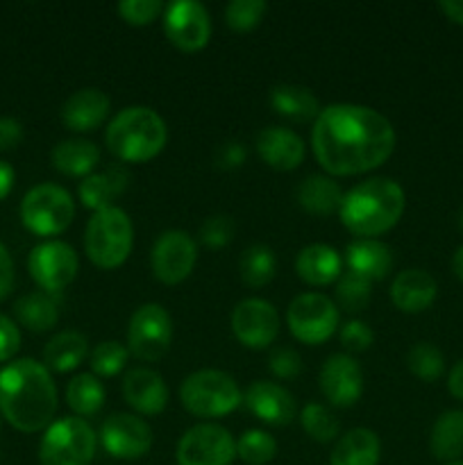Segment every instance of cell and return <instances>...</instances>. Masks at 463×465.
<instances>
[{"label":"cell","instance_id":"6da1fadb","mask_svg":"<svg viewBox=\"0 0 463 465\" xmlns=\"http://www.w3.org/2000/svg\"><path fill=\"white\" fill-rule=\"evenodd\" d=\"M311 145L322 171L336 177L361 175L389 162L395 130L384 114L366 104L336 103L313 121Z\"/></svg>","mask_w":463,"mask_h":465},{"label":"cell","instance_id":"7a4b0ae2","mask_svg":"<svg viewBox=\"0 0 463 465\" xmlns=\"http://www.w3.org/2000/svg\"><path fill=\"white\" fill-rule=\"evenodd\" d=\"M57 389L50 371L34 359H16L0 371V413L14 430L36 434L53 425Z\"/></svg>","mask_w":463,"mask_h":465},{"label":"cell","instance_id":"3957f363","mask_svg":"<svg viewBox=\"0 0 463 465\" xmlns=\"http://www.w3.org/2000/svg\"><path fill=\"white\" fill-rule=\"evenodd\" d=\"M407 195L390 177H370L343 195L340 223L359 239H372L393 230L404 213Z\"/></svg>","mask_w":463,"mask_h":465},{"label":"cell","instance_id":"277c9868","mask_svg":"<svg viewBox=\"0 0 463 465\" xmlns=\"http://www.w3.org/2000/svg\"><path fill=\"white\" fill-rule=\"evenodd\" d=\"M168 141L166 121L154 109L132 104L109 121L104 143L125 163H143L157 157Z\"/></svg>","mask_w":463,"mask_h":465},{"label":"cell","instance_id":"5b68a950","mask_svg":"<svg viewBox=\"0 0 463 465\" xmlns=\"http://www.w3.org/2000/svg\"><path fill=\"white\" fill-rule=\"evenodd\" d=\"M134 245V227L121 207H107L89 218L84 230V250L91 263L113 271L127 262Z\"/></svg>","mask_w":463,"mask_h":465},{"label":"cell","instance_id":"8992f818","mask_svg":"<svg viewBox=\"0 0 463 465\" xmlns=\"http://www.w3.org/2000/svg\"><path fill=\"white\" fill-rule=\"evenodd\" d=\"M180 400L189 413L198 418H222L241 407L243 393L234 377L222 371L191 372L180 389Z\"/></svg>","mask_w":463,"mask_h":465},{"label":"cell","instance_id":"52a82bcc","mask_svg":"<svg viewBox=\"0 0 463 465\" xmlns=\"http://www.w3.org/2000/svg\"><path fill=\"white\" fill-rule=\"evenodd\" d=\"M98 434L84 418H59L45 430L39 445L41 465H91Z\"/></svg>","mask_w":463,"mask_h":465},{"label":"cell","instance_id":"ba28073f","mask_svg":"<svg viewBox=\"0 0 463 465\" xmlns=\"http://www.w3.org/2000/svg\"><path fill=\"white\" fill-rule=\"evenodd\" d=\"M75 216V203L64 186L36 184L21 200V221L34 236H57L66 230Z\"/></svg>","mask_w":463,"mask_h":465},{"label":"cell","instance_id":"9c48e42d","mask_svg":"<svg viewBox=\"0 0 463 465\" xmlns=\"http://www.w3.org/2000/svg\"><path fill=\"white\" fill-rule=\"evenodd\" d=\"M172 343V318L162 304H141L127 325V350L139 361H159Z\"/></svg>","mask_w":463,"mask_h":465},{"label":"cell","instance_id":"30bf717a","mask_svg":"<svg viewBox=\"0 0 463 465\" xmlns=\"http://www.w3.org/2000/svg\"><path fill=\"white\" fill-rule=\"evenodd\" d=\"M286 322L300 343L320 345L339 330V307L322 293H302L291 302Z\"/></svg>","mask_w":463,"mask_h":465},{"label":"cell","instance_id":"8fae6325","mask_svg":"<svg viewBox=\"0 0 463 465\" xmlns=\"http://www.w3.org/2000/svg\"><path fill=\"white\" fill-rule=\"evenodd\" d=\"M175 459L177 465H232L236 459V440L225 427L202 422L184 431Z\"/></svg>","mask_w":463,"mask_h":465},{"label":"cell","instance_id":"7c38bea8","mask_svg":"<svg viewBox=\"0 0 463 465\" xmlns=\"http://www.w3.org/2000/svg\"><path fill=\"white\" fill-rule=\"evenodd\" d=\"M80 259L77 252L64 241H44L34 245L27 257V271L41 291L54 293L66 289L77 275Z\"/></svg>","mask_w":463,"mask_h":465},{"label":"cell","instance_id":"4fadbf2b","mask_svg":"<svg viewBox=\"0 0 463 465\" xmlns=\"http://www.w3.org/2000/svg\"><path fill=\"white\" fill-rule=\"evenodd\" d=\"M198 262V245L184 230H166L153 245L150 266L162 284H182L193 272Z\"/></svg>","mask_w":463,"mask_h":465},{"label":"cell","instance_id":"5bb4252c","mask_svg":"<svg viewBox=\"0 0 463 465\" xmlns=\"http://www.w3.org/2000/svg\"><path fill=\"white\" fill-rule=\"evenodd\" d=\"M163 32L182 53H198L209 44L212 18L198 0H172L163 9Z\"/></svg>","mask_w":463,"mask_h":465},{"label":"cell","instance_id":"9a60e30c","mask_svg":"<svg viewBox=\"0 0 463 465\" xmlns=\"http://www.w3.org/2000/svg\"><path fill=\"white\" fill-rule=\"evenodd\" d=\"M98 443L112 459L134 461L145 457L153 448V430L134 413H112L100 425Z\"/></svg>","mask_w":463,"mask_h":465},{"label":"cell","instance_id":"2e32d148","mask_svg":"<svg viewBox=\"0 0 463 465\" xmlns=\"http://www.w3.org/2000/svg\"><path fill=\"white\" fill-rule=\"evenodd\" d=\"M230 322L239 343L252 350L268 348L280 334V313L261 298L241 300L232 312Z\"/></svg>","mask_w":463,"mask_h":465},{"label":"cell","instance_id":"e0dca14e","mask_svg":"<svg viewBox=\"0 0 463 465\" xmlns=\"http://www.w3.org/2000/svg\"><path fill=\"white\" fill-rule=\"evenodd\" d=\"M322 395L334 407L348 409L359 402L363 393V372L361 366L350 354H331L320 368L318 377Z\"/></svg>","mask_w":463,"mask_h":465},{"label":"cell","instance_id":"ac0fdd59","mask_svg":"<svg viewBox=\"0 0 463 465\" xmlns=\"http://www.w3.org/2000/svg\"><path fill=\"white\" fill-rule=\"evenodd\" d=\"M243 402L252 416L272 427H284L293 422L298 407H295V398L284 389V386L275 384V381H254L248 386L243 393Z\"/></svg>","mask_w":463,"mask_h":465},{"label":"cell","instance_id":"d6986e66","mask_svg":"<svg viewBox=\"0 0 463 465\" xmlns=\"http://www.w3.org/2000/svg\"><path fill=\"white\" fill-rule=\"evenodd\" d=\"M123 398L141 416H159L168 404V386L150 368H132L123 377Z\"/></svg>","mask_w":463,"mask_h":465},{"label":"cell","instance_id":"ffe728a7","mask_svg":"<svg viewBox=\"0 0 463 465\" xmlns=\"http://www.w3.org/2000/svg\"><path fill=\"white\" fill-rule=\"evenodd\" d=\"M259 157L275 171H295L304 159V141L289 127H263L254 141Z\"/></svg>","mask_w":463,"mask_h":465},{"label":"cell","instance_id":"44dd1931","mask_svg":"<svg viewBox=\"0 0 463 465\" xmlns=\"http://www.w3.org/2000/svg\"><path fill=\"white\" fill-rule=\"evenodd\" d=\"M109 95L95 86L75 91L68 95L66 103L62 104V123L64 127L73 132H91L98 130L109 116Z\"/></svg>","mask_w":463,"mask_h":465},{"label":"cell","instance_id":"7402d4cb","mask_svg":"<svg viewBox=\"0 0 463 465\" xmlns=\"http://www.w3.org/2000/svg\"><path fill=\"white\" fill-rule=\"evenodd\" d=\"M438 284L434 277L420 268L402 271L390 284V302L404 313H420L434 304Z\"/></svg>","mask_w":463,"mask_h":465},{"label":"cell","instance_id":"603a6c76","mask_svg":"<svg viewBox=\"0 0 463 465\" xmlns=\"http://www.w3.org/2000/svg\"><path fill=\"white\" fill-rule=\"evenodd\" d=\"M393 250L377 239H357L345 248L350 272H357L368 282L384 280L393 268Z\"/></svg>","mask_w":463,"mask_h":465},{"label":"cell","instance_id":"cb8c5ba5","mask_svg":"<svg viewBox=\"0 0 463 465\" xmlns=\"http://www.w3.org/2000/svg\"><path fill=\"white\" fill-rule=\"evenodd\" d=\"M130 184V173L123 166H109L103 173H91L89 177L80 182V203L82 207L91 209V212H100V209L113 207V200L123 193Z\"/></svg>","mask_w":463,"mask_h":465},{"label":"cell","instance_id":"d4e9b609","mask_svg":"<svg viewBox=\"0 0 463 465\" xmlns=\"http://www.w3.org/2000/svg\"><path fill=\"white\" fill-rule=\"evenodd\" d=\"M340 254L327 243H311L300 250L295 259V272L311 286H327L340 277Z\"/></svg>","mask_w":463,"mask_h":465},{"label":"cell","instance_id":"484cf974","mask_svg":"<svg viewBox=\"0 0 463 465\" xmlns=\"http://www.w3.org/2000/svg\"><path fill=\"white\" fill-rule=\"evenodd\" d=\"M379 436L366 427L350 430L340 436L330 457V465H379Z\"/></svg>","mask_w":463,"mask_h":465},{"label":"cell","instance_id":"4316f807","mask_svg":"<svg viewBox=\"0 0 463 465\" xmlns=\"http://www.w3.org/2000/svg\"><path fill=\"white\" fill-rule=\"evenodd\" d=\"M53 166L62 175L68 177H89L100 162V148L94 141L86 139H66L59 141L53 148Z\"/></svg>","mask_w":463,"mask_h":465},{"label":"cell","instance_id":"83f0119b","mask_svg":"<svg viewBox=\"0 0 463 465\" xmlns=\"http://www.w3.org/2000/svg\"><path fill=\"white\" fill-rule=\"evenodd\" d=\"M343 191L339 182L327 175H309L298 186V204L311 216H331L340 209Z\"/></svg>","mask_w":463,"mask_h":465},{"label":"cell","instance_id":"f1b7e54d","mask_svg":"<svg viewBox=\"0 0 463 465\" xmlns=\"http://www.w3.org/2000/svg\"><path fill=\"white\" fill-rule=\"evenodd\" d=\"M89 352V341L75 330L54 334L44 348V366L54 372H71L80 366Z\"/></svg>","mask_w":463,"mask_h":465},{"label":"cell","instance_id":"f546056e","mask_svg":"<svg viewBox=\"0 0 463 465\" xmlns=\"http://www.w3.org/2000/svg\"><path fill=\"white\" fill-rule=\"evenodd\" d=\"M271 104L280 116L293 123L316 121L318 114H320V104H318V98L311 94V89L300 84L272 86Z\"/></svg>","mask_w":463,"mask_h":465},{"label":"cell","instance_id":"4dcf8cb0","mask_svg":"<svg viewBox=\"0 0 463 465\" xmlns=\"http://www.w3.org/2000/svg\"><path fill=\"white\" fill-rule=\"evenodd\" d=\"M14 313H16L18 322L27 327L30 331H48L57 325L59 321V302L54 293H45V291H32V293L23 295L14 304Z\"/></svg>","mask_w":463,"mask_h":465},{"label":"cell","instance_id":"1f68e13d","mask_svg":"<svg viewBox=\"0 0 463 465\" xmlns=\"http://www.w3.org/2000/svg\"><path fill=\"white\" fill-rule=\"evenodd\" d=\"M429 450L438 461H458L463 454V411L440 413L429 434Z\"/></svg>","mask_w":463,"mask_h":465},{"label":"cell","instance_id":"d6a6232c","mask_svg":"<svg viewBox=\"0 0 463 465\" xmlns=\"http://www.w3.org/2000/svg\"><path fill=\"white\" fill-rule=\"evenodd\" d=\"M66 402L77 418H89L103 409L104 386L94 372H80L66 386Z\"/></svg>","mask_w":463,"mask_h":465},{"label":"cell","instance_id":"836d02e7","mask_svg":"<svg viewBox=\"0 0 463 465\" xmlns=\"http://www.w3.org/2000/svg\"><path fill=\"white\" fill-rule=\"evenodd\" d=\"M241 280L250 289H261L271 284L277 272V257L268 245H250L243 250L239 262Z\"/></svg>","mask_w":463,"mask_h":465},{"label":"cell","instance_id":"e575fe53","mask_svg":"<svg viewBox=\"0 0 463 465\" xmlns=\"http://www.w3.org/2000/svg\"><path fill=\"white\" fill-rule=\"evenodd\" d=\"M370 284L372 282L357 275V272H343V275L336 280V307L343 309V312L348 313L363 312V309L368 307V302H370Z\"/></svg>","mask_w":463,"mask_h":465},{"label":"cell","instance_id":"d590c367","mask_svg":"<svg viewBox=\"0 0 463 465\" xmlns=\"http://www.w3.org/2000/svg\"><path fill=\"white\" fill-rule=\"evenodd\" d=\"M300 425H302V430L307 431L316 443H330V440H334L336 436H339L340 430V422L339 418L334 416V411L327 409L325 404L318 402L307 404V407L302 409V413H300Z\"/></svg>","mask_w":463,"mask_h":465},{"label":"cell","instance_id":"8d00e7d4","mask_svg":"<svg viewBox=\"0 0 463 465\" xmlns=\"http://www.w3.org/2000/svg\"><path fill=\"white\" fill-rule=\"evenodd\" d=\"M277 440L263 430H248L236 440V457L248 465H266L275 459Z\"/></svg>","mask_w":463,"mask_h":465},{"label":"cell","instance_id":"74e56055","mask_svg":"<svg viewBox=\"0 0 463 465\" xmlns=\"http://www.w3.org/2000/svg\"><path fill=\"white\" fill-rule=\"evenodd\" d=\"M407 368L422 381H436L445 371V357L436 345L416 343L407 354Z\"/></svg>","mask_w":463,"mask_h":465},{"label":"cell","instance_id":"f35d334b","mask_svg":"<svg viewBox=\"0 0 463 465\" xmlns=\"http://www.w3.org/2000/svg\"><path fill=\"white\" fill-rule=\"evenodd\" d=\"M130 350L118 341H103L91 352V371L95 377H116L127 366Z\"/></svg>","mask_w":463,"mask_h":465},{"label":"cell","instance_id":"ab89813d","mask_svg":"<svg viewBox=\"0 0 463 465\" xmlns=\"http://www.w3.org/2000/svg\"><path fill=\"white\" fill-rule=\"evenodd\" d=\"M266 9L263 0H232L225 7V23L234 32H250L261 23Z\"/></svg>","mask_w":463,"mask_h":465},{"label":"cell","instance_id":"60d3db41","mask_svg":"<svg viewBox=\"0 0 463 465\" xmlns=\"http://www.w3.org/2000/svg\"><path fill=\"white\" fill-rule=\"evenodd\" d=\"M116 12L130 25H150L163 14V5L159 0H123Z\"/></svg>","mask_w":463,"mask_h":465},{"label":"cell","instance_id":"b9f144b4","mask_svg":"<svg viewBox=\"0 0 463 465\" xmlns=\"http://www.w3.org/2000/svg\"><path fill=\"white\" fill-rule=\"evenodd\" d=\"M234 221H232L230 216H225V213L212 216L202 223V227H200V241H202L207 248L221 250L234 239Z\"/></svg>","mask_w":463,"mask_h":465},{"label":"cell","instance_id":"7bdbcfd3","mask_svg":"<svg viewBox=\"0 0 463 465\" xmlns=\"http://www.w3.org/2000/svg\"><path fill=\"white\" fill-rule=\"evenodd\" d=\"M375 341L370 325L363 321H350L340 327V343L348 352H366Z\"/></svg>","mask_w":463,"mask_h":465},{"label":"cell","instance_id":"ee69618b","mask_svg":"<svg viewBox=\"0 0 463 465\" xmlns=\"http://www.w3.org/2000/svg\"><path fill=\"white\" fill-rule=\"evenodd\" d=\"M268 368L280 380H293L302 371V359L293 348H275L268 357Z\"/></svg>","mask_w":463,"mask_h":465},{"label":"cell","instance_id":"f6af8a7d","mask_svg":"<svg viewBox=\"0 0 463 465\" xmlns=\"http://www.w3.org/2000/svg\"><path fill=\"white\" fill-rule=\"evenodd\" d=\"M21 348V331L16 322L0 313V363L14 359V354Z\"/></svg>","mask_w":463,"mask_h":465},{"label":"cell","instance_id":"bcb514c9","mask_svg":"<svg viewBox=\"0 0 463 465\" xmlns=\"http://www.w3.org/2000/svg\"><path fill=\"white\" fill-rule=\"evenodd\" d=\"M245 157H248L245 145L241 143V141L232 139V141H225V143L216 150L213 162H216V166L222 168V171H234V168H239L241 163L245 162Z\"/></svg>","mask_w":463,"mask_h":465},{"label":"cell","instance_id":"7dc6e473","mask_svg":"<svg viewBox=\"0 0 463 465\" xmlns=\"http://www.w3.org/2000/svg\"><path fill=\"white\" fill-rule=\"evenodd\" d=\"M23 141V125L16 118H0V153L14 150Z\"/></svg>","mask_w":463,"mask_h":465},{"label":"cell","instance_id":"c3c4849f","mask_svg":"<svg viewBox=\"0 0 463 465\" xmlns=\"http://www.w3.org/2000/svg\"><path fill=\"white\" fill-rule=\"evenodd\" d=\"M14 289V262L5 243H0V300L7 298Z\"/></svg>","mask_w":463,"mask_h":465},{"label":"cell","instance_id":"681fc988","mask_svg":"<svg viewBox=\"0 0 463 465\" xmlns=\"http://www.w3.org/2000/svg\"><path fill=\"white\" fill-rule=\"evenodd\" d=\"M448 389H449V393L454 395V398L461 400V402H463V359H461V361L454 363V368L449 371Z\"/></svg>","mask_w":463,"mask_h":465},{"label":"cell","instance_id":"f907efd6","mask_svg":"<svg viewBox=\"0 0 463 465\" xmlns=\"http://www.w3.org/2000/svg\"><path fill=\"white\" fill-rule=\"evenodd\" d=\"M438 9L449 21L463 25V0H440Z\"/></svg>","mask_w":463,"mask_h":465},{"label":"cell","instance_id":"816d5d0a","mask_svg":"<svg viewBox=\"0 0 463 465\" xmlns=\"http://www.w3.org/2000/svg\"><path fill=\"white\" fill-rule=\"evenodd\" d=\"M14 168L7 162H0V200H5L9 195V191L14 189Z\"/></svg>","mask_w":463,"mask_h":465},{"label":"cell","instance_id":"f5cc1de1","mask_svg":"<svg viewBox=\"0 0 463 465\" xmlns=\"http://www.w3.org/2000/svg\"><path fill=\"white\" fill-rule=\"evenodd\" d=\"M452 271H454V275H457L458 280L463 282V245L457 250V252H454V257H452Z\"/></svg>","mask_w":463,"mask_h":465},{"label":"cell","instance_id":"db71d44e","mask_svg":"<svg viewBox=\"0 0 463 465\" xmlns=\"http://www.w3.org/2000/svg\"><path fill=\"white\" fill-rule=\"evenodd\" d=\"M458 227L463 230V207H461V212H458Z\"/></svg>","mask_w":463,"mask_h":465},{"label":"cell","instance_id":"11a10c76","mask_svg":"<svg viewBox=\"0 0 463 465\" xmlns=\"http://www.w3.org/2000/svg\"><path fill=\"white\" fill-rule=\"evenodd\" d=\"M445 465H463V459H458V461H452V463H445Z\"/></svg>","mask_w":463,"mask_h":465}]
</instances>
